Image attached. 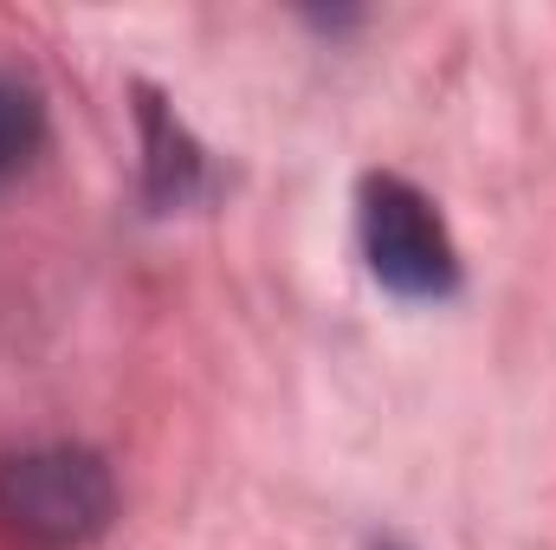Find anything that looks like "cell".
<instances>
[{
  "label": "cell",
  "instance_id": "6da1fadb",
  "mask_svg": "<svg viewBox=\"0 0 556 550\" xmlns=\"http://www.w3.org/2000/svg\"><path fill=\"white\" fill-rule=\"evenodd\" d=\"M111 512V466L85 447H33L0 460V538L20 550H85Z\"/></svg>",
  "mask_w": 556,
  "mask_h": 550
},
{
  "label": "cell",
  "instance_id": "7a4b0ae2",
  "mask_svg": "<svg viewBox=\"0 0 556 550\" xmlns=\"http://www.w3.org/2000/svg\"><path fill=\"white\" fill-rule=\"evenodd\" d=\"M356 234L363 260L402 298H446L459 285V253L446 240V221L433 201L402 175H363L356 188Z\"/></svg>",
  "mask_w": 556,
  "mask_h": 550
},
{
  "label": "cell",
  "instance_id": "3957f363",
  "mask_svg": "<svg viewBox=\"0 0 556 550\" xmlns=\"http://www.w3.org/2000/svg\"><path fill=\"white\" fill-rule=\"evenodd\" d=\"M142 124H149V195L168 208V201H188L194 175H201V155L194 142L181 137V124H168L155 111V98H142Z\"/></svg>",
  "mask_w": 556,
  "mask_h": 550
},
{
  "label": "cell",
  "instance_id": "277c9868",
  "mask_svg": "<svg viewBox=\"0 0 556 550\" xmlns=\"http://www.w3.org/2000/svg\"><path fill=\"white\" fill-rule=\"evenodd\" d=\"M39 142H46V111H39L33 85H20V78L0 72V188L33 168Z\"/></svg>",
  "mask_w": 556,
  "mask_h": 550
}]
</instances>
